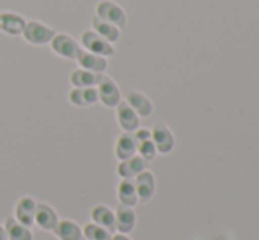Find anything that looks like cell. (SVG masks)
I'll return each mask as SVG.
<instances>
[{
  "label": "cell",
  "mask_w": 259,
  "mask_h": 240,
  "mask_svg": "<svg viewBox=\"0 0 259 240\" xmlns=\"http://www.w3.org/2000/svg\"><path fill=\"white\" fill-rule=\"evenodd\" d=\"M50 45H52V50L58 57L67 60H76L79 50H81L79 48V43H76V39L67 34H55L53 39L50 41Z\"/></svg>",
  "instance_id": "7a4b0ae2"
},
{
  "label": "cell",
  "mask_w": 259,
  "mask_h": 240,
  "mask_svg": "<svg viewBox=\"0 0 259 240\" xmlns=\"http://www.w3.org/2000/svg\"><path fill=\"white\" fill-rule=\"evenodd\" d=\"M103 74L99 72H92V71H87V69H74L69 76L71 79V85L72 87H78V89H87V87H97V83L101 82Z\"/></svg>",
  "instance_id": "7c38bea8"
},
{
  "label": "cell",
  "mask_w": 259,
  "mask_h": 240,
  "mask_svg": "<svg viewBox=\"0 0 259 240\" xmlns=\"http://www.w3.org/2000/svg\"><path fill=\"white\" fill-rule=\"evenodd\" d=\"M111 240H129L127 237H123V235H116V237H113Z\"/></svg>",
  "instance_id": "4316f807"
},
{
  "label": "cell",
  "mask_w": 259,
  "mask_h": 240,
  "mask_svg": "<svg viewBox=\"0 0 259 240\" xmlns=\"http://www.w3.org/2000/svg\"><path fill=\"white\" fill-rule=\"evenodd\" d=\"M92 30L96 32V34H99L103 39H106L108 43H111V45L115 41H118V37H120L118 27H115V25L108 23V21L101 20V18H97V16L92 18Z\"/></svg>",
  "instance_id": "e0dca14e"
},
{
  "label": "cell",
  "mask_w": 259,
  "mask_h": 240,
  "mask_svg": "<svg viewBox=\"0 0 259 240\" xmlns=\"http://www.w3.org/2000/svg\"><path fill=\"white\" fill-rule=\"evenodd\" d=\"M154 145L160 152H167L171 147H173V138H171L169 131H167L164 126L154 127Z\"/></svg>",
  "instance_id": "603a6c76"
},
{
  "label": "cell",
  "mask_w": 259,
  "mask_h": 240,
  "mask_svg": "<svg viewBox=\"0 0 259 240\" xmlns=\"http://www.w3.org/2000/svg\"><path fill=\"white\" fill-rule=\"evenodd\" d=\"M34 223L37 224L41 230L53 231L55 226H57V223H58V216L53 210V207H50L48 203H37V207H35Z\"/></svg>",
  "instance_id": "8992f818"
},
{
  "label": "cell",
  "mask_w": 259,
  "mask_h": 240,
  "mask_svg": "<svg viewBox=\"0 0 259 240\" xmlns=\"http://www.w3.org/2000/svg\"><path fill=\"white\" fill-rule=\"evenodd\" d=\"M4 228H6V235L9 240H34L30 228L18 223L14 217H7Z\"/></svg>",
  "instance_id": "9a60e30c"
},
{
  "label": "cell",
  "mask_w": 259,
  "mask_h": 240,
  "mask_svg": "<svg viewBox=\"0 0 259 240\" xmlns=\"http://www.w3.org/2000/svg\"><path fill=\"white\" fill-rule=\"evenodd\" d=\"M134 185H136L138 198L147 202V199L152 196V192H154V177H152L148 172H141L140 175H138L136 184Z\"/></svg>",
  "instance_id": "44dd1931"
},
{
  "label": "cell",
  "mask_w": 259,
  "mask_h": 240,
  "mask_svg": "<svg viewBox=\"0 0 259 240\" xmlns=\"http://www.w3.org/2000/svg\"><path fill=\"white\" fill-rule=\"evenodd\" d=\"M53 231L58 237V240H81L83 238L81 228H79L74 221H69V219L58 221Z\"/></svg>",
  "instance_id": "4fadbf2b"
},
{
  "label": "cell",
  "mask_w": 259,
  "mask_h": 240,
  "mask_svg": "<svg viewBox=\"0 0 259 240\" xmlns=\"http://www.w3.org/2000/svg\"><path fill=\"white\" fill-rule=\"evenodd\" d=\"M136 148H138L136 138H134L133 134H129V133H123L122 136L118 138V141H116L115 154H116V157H118L120 161H125V159L133 157L134 152H136Z\"/></svg>",
  "instance_id": "2e32d148"
},
{
  "label": "cell",
  "mask_w": 259,
  "mask_h": 240,
  "mask_svg": "<svg viewBox=\"0 0 259 240\" xmlns=\"http://www.w3.org/2000/svg\"><path fill=\"white\" fill-rule=\"evenodd\" d=\"M0 240H7V235H6V228L0 226Z\"/></svg>",
  "instance_id": "484cf974"
},
{
  "label": "cell",
  "mask_w": 259,
  "mask_h": 240,
  "mask_svg": "<svg viewBox=\"0 0 259 240\" xmlns=\"http://www.w3.org/2000/svg\"><path fill=\"white\" fill-rule=\"evenodd\" d=\"M116 118H118V124L127 131V133L138 129V126H140V117H138V113L129 106V104L122 103V101L116 104Z\"/></svg>",
  "instance_id": "8fae6325"
},
{
  "label": "cell",
  "mask_w": 259,
  "mask_h": 240,
  "mask_svg": "<svg viewBox=\"0 0 259 240\" xmlns=\"http://www.w3.org/2000/svg\"><path fill=\"white\" fill-rule=\"evenodd\" d=\"M76 62H78L81 69H87V71H92V72H99V74H103L106 71V67H108L106 57L96 55V53L87 52V50H79L78 57H76Z\"/></svg>",
  "instance_id": "ba28073f"
},
{
  "label": "cell",
  "mask_w": 259,
  "mask_h": 240,
  "mask_svg": "<svg viewBox=\"0 0 259 240\" xmlns=\"http://www.w3.org/2000/svg\"><path fill=\"white\" fill-rule=\"evenodd\" d=\"M27 21L16 13H0V30L7 35H21Z\"/></svg>",
  "instance_id": "9c48e42d"
},
{
  "label": "cell",
  "mask_w": 259,
  "mask_h": 240,
  "mask_svg": "<svg viewBox=\"0 0 259 240\" xmlns=\"http://www.w3.org/2000/svg\"><path fill=\"white\" fill-rule=\"evenodd\" d=\"M81 240H87V238H81Z\"/></svg>",
  "instance_id": "83f0119b"
},
{
  "label": "cell",
  "mask_w": 259,
  "mask_h": 240,
  "mask_svg": "<svg viewBox=\"0 0 259 240\" xmlns=\"http://www.w3.org/2000/svg\"><path fill=\"white\" fill-rule=\"evenodd\" d=\"M81 45H83V50L92 52V53L101 55V57H111L113 53H115V48H113L111 43H108L106 39H103L94 30L83 32L81 34Z\"/></svg>",
  "instance_id": "3957f363"
},
{
  "label": "cell",
  "mask_w": 259,
  "mask_h": 240,
  "mask_svg": "<svg viewBox=\"0 0 259 240\" xmlns=\"http://www.w3.org/2000/svg\"><path fill=\"white\" fill-rule=\"evenodd\" d=\"M99 101V96H97V89L96 87H87V89H71L69 92V103L72 106H78V108H83V106H90V104L97 103Z\"/></svg>",
  "instance_id": "30bf717a"
},
{
  "label": "cell",
  "mask_w": 259,
  "mask_h": 240,
  "mask_svg": "<svg viewBox=\"0 0 259 240\" xmlns=\"http://www.w3.org/2000/svg\"><path fill=\"white\" fill-rule=\"evenodd\" d=\"M134 223H136V216L134 212L129 209V207L122 205L118 207L115 214V228L122 233H129L131 230L134 228Z\"/></svg>",
  "instance_id": "d6986e66"
},
{
  "label": "cell",
  "mask_w": 259,
  "mask_h": 240,
  "mask_svg": "<svg viewBox=\"0 0 259 240\" xmlns=\"http://www.w3.org/2000/svg\"><path fill=\"white\" fill-rule=\"evenodd\" d=\"M83 235H85L83 238H87V240H111L113 238L111 231H108L106 228L99 226V224H96V223L87 224V226L83 228Z\"/></svg>",
  "instance_id": "cb8c5ba5"
},
{
  "label": "cell",
  "mask_w": 259,
  "mask_h": 240,
  "mask_svg": "<svg viewBox=\"0 0 259 240\" xmlns=\"http://www.w3.org/2000/svg\"><path fill=\"white\" fill-rule=\"evenodd\" d=\"M145 168V159L138 157V155H133V157L125 159L118 165V175L122 179H131L134 175H140Z\"/></svg>",
  "instance_id": "ffe728a7"
},
{
  "label": "cell",
  "mask_w": 259,
  "mask_h": 240,
  "mask_svg": "<svg viewBox=\"0 0 259 240\" xmlns=\"http://www.w3.org/2000/svg\"><path fill=\"white\" fill-rule=\"evenodd\" d=\"M97 96H99V101L108 108H113L120 103V90L116 87V83L113 82L111 78H106L103 76L101 82L97 83Z\"/></svg>",
  "instance_id": "5b68a950"
},
{
  "label": "cell",
  "mask_w": 259,
  "mask_h": 240,
  "mask_svg": "<svg viewBox=\"0 0 259 240\" xmlns=\"http://www.w3.org/2000/svg\"><path fill=\"white\" fill-rule=\"evenodd\" d=\"M35 207H37V202L30 196H23V198L18 199L16 203V216L14 219L18 223L25 224V226L30 228L34 224V217H35Z\"/></svg>",
  "instance_id": "52a82bcc"
},
{
  "label": "cell",
  "mask_w": 259,
  "mask_h": 240,
  "mask_svg": "<svg viewBox=\"0 0 259 240\" xmlns=\"http://www.w3.org/2000/svg\"><path fill=\"white\" fill-rule=\"evenodd\" d=\"M138 150H140L141 157L143 159H152L155 154V145L154 141H150V138L148 140H143V141H138Z\"/></svg>",
  "instance_id": "d4e9b609"
},
{
  "label": "cell",
  "mask_w": 259,
  "mask_h": 240,
  "mask_svg": "<svg viewBox=\"0 0 259 240\" xmlns=\"http://www.w3.org/2000/svg\"><path fill=\"white\" fill-rule=\"evenodd\" d=\"M127 104L136 111L138 117H148L152 111L150 101H148L143 94L134 92V90H129V92H127Z\"/></svg>",
  "instance_id": "ac0fdd59"
},
{
  "label": "cell",
  "mask_w": 259,
  "mask_h": 240,
  "mask_svg": "<svg viewBox=\"0 0 259 240\" xmlns=\"http://www.w3.org/2000/svg\"><path fill=\"white\" fill-rule=\"evenodd\" d=\"M118 198L122 202V205L125 207H133L138 202V194H136V185L131 182V179H123L118 185Z\"/></svg>",
  "instance_id": "7402d4cb"
},
{
  "label": "cell",
  "mask_w": 259,
  "mask_h": 240,
  "mask_svg": "<svg viewBox=\"0 0 259 240\" xmlns=\"http://www.w3.org/2000/svg\"><path fill=\"white\" fill-rule=\"evenodd\" d=\"M21 35H23L25 41L30 43V45L41 46V45H48V43L52 41L55 30L52 27H48V25L41 23V21H27Z\"/></svg>",
  "instance_id": "6da1fadb"
},
{
  "label": "cell",
  "mask_w": 259,
  "mask_h": 240,
  "mask_svg": "<svg viewBox=\"0 0 259 240\" xmlns=\"http://www.w3.org/2000/svg\"><path fill=\"white\" fill-rule=\"evenodd\" d=\"M96 16L101 20L108 21V23L115 25V27L122 28L125 25V13L120 6H116L111 0H101L96 7Z\"/></svg>",
  "instance_id": "277c9868"
},
{
  "label": "cell",
  "mask_w": 259,
  "mask_h": 240,
  "mask_svg": "<svg viewBox=\"0 0 259 240\" xmlns=\"http://www.w3.org/2000/svg\"><path fill=\"white\" fill-rule=\"evenodd\" d=\"M90 217H92L94 223L106 228L108 231L115 230V214H113V210L109 209V207L96 205L92 209V212H90Z\"/></svg>",
  "instance_id": "5bb4252c"
}]
</instances>
